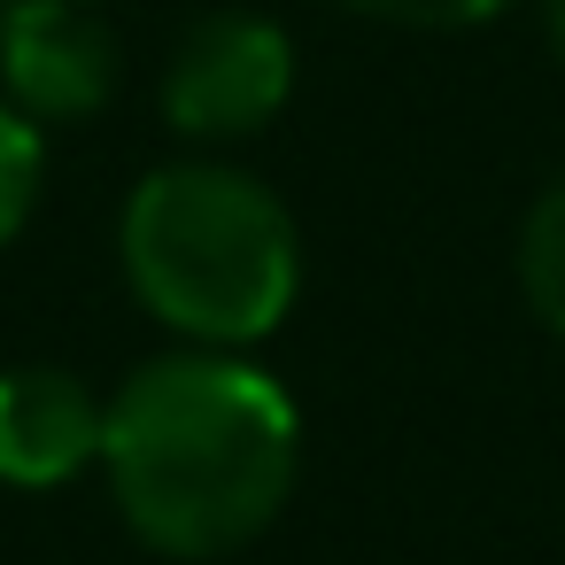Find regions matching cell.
<instances>
[{
	"label": "cell",
	"instance_id": "cell-1",
	"mask_svg": "<svg viewBox=\"0 0 565 565\" xmlns=\"http://www.w3.org/2000/svg\"><path fill=\"white\" fill-rule=\"evenodd\" d=\"M102 480L156 557H233L271 534L302 480V411L241 349H163L109 395Z\"/></svg>",
	"mask_w": 565,
	"mask_h": 565
},
{
	"label": "cell",
	"instance_id": "cell-2",
	"mask_svg": "<svg viewBox=\"0 0 565 565\" xmlns=\"http://www.w3.org/2000/svg\"><path fill=\"white\" fill-rule=\"evenodd\" d=\"M117 264L179 349H256L302 295V233L287 202L210 156L156 163L117 217Z\"/></svg>",
	"mask_w": 565,
	"mask_h": 565
},
{
	"label": "cell",
	"instance_id": "cell-3",
	"mask_svg": "<svg viewBox=\"0 0 565 565\" xmlns=\"http://www.w3.org/2000/svg\"><path fill=\"white\" fill-rule=\"evenodd\" d=\"M295 102V40L264 9H210L163 63V125L194 148H233Z\"/></svg>",
	"mask_w": 565,
	"mask_h": 565
},
{
	"label": "cell",
	"instance_id": "cell-4",
	"mask_svg": "<svg viewBox=\"0 0 565 565\" xmlns=\"http://www.w3.org/2000/svg\"><path fill=\"white\" fill-rule=\"evenodd\" d=\"M125 47L94 0H17L0 17V102L47 125H86L117 102Z\"/></svg>",
	"mask_w": 565,
	"mask_h": 565
},
{
	"label": "cell",
	"instance_id": "cell-5",
	"mask_svg": "<svg viewBox=\"0 0 565 565\" xmlns=\"http://www.w3.org/2000/svg\"><path fill=\"white\" fill-rule=\"evenodd\" d=\"M102 418L109 395H94L71 364H9L0 372V480L40 495L102 472Z\"/></svg>",
	"mask_w": 565,
	"mask_h": 565
},
{
	"label": "cell",
	"instance_id": "cell-6",
	"mask_svg": "<svg viewBox=\"0 0 565 565\" xmlns=\"http://www.w3.org/2000/svg\"><path fill=\"white\" fill-rule=\"evenodd\" d=\"M519 295L565 341V171L534 194V210L519 225Z\"/></svg>",
	"mask_w": 565,
	"mask_h": 565
},
{
	"label": "cell",
	"instance_id": "cell-7",
	"mask_svg": "<svg viewBox=\"0 0 565 565\" xmlns=\"http://www.w3.org/2000/svg\"><path fill=\"white\" fill-rule=\"evenodd\" d=\"M40 186H47V132L0 102V248H9L32 210H40Z\"/></svg>",
	"mask_w": 565,
	"mask_h": 565
},
{
	"label": "cell",
	"instance_id": "cell-8",
	"mask_svg": "<svg viewBox=\"0 0 565 565\" xmlns=\"http://www.w3.org/2000/svg\"><path fill=\"white\" fill-rule=\"evenodd\" d=\"M349 17H372V24H403V32H472L488 17H503L511 0H341Z\"/></svg>",
	"mask_w": 565,
	"mask_h": 565
},
{
	"label": "cell",
	"instance_id": "cell-9",
	"mask_svg": "<svg viewBox=\"0 0 565 565\" xmlns=\"http://www.w3.org/2000/svg\"><path fill=\"white\" fill-rule=\"evenodd\" d=\"M534 9H542V32H550L557 63H565V0H534Z\"/></svg>",
	"mask_w": 565,
	"mask_h": 565
},
{
	"label": "cell",
	"instance_id": "cell-10",
	"mask_svg": "<svg viewBox=\"0 0 565 565\" xmlns=\"http://www.w3.org/2000/svg\"><path fill=\"white\" fill-rule=\"evenodd\" d=\"M9 9H17V0H0V17H9Z\"/></svg>",
	"mask_w": 565,
	"mask_h": 565
}]
</instances>
